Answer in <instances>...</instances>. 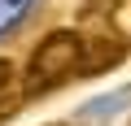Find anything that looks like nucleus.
<instances>
[{"label": "nucleus", "instance_id": "obj_1", "mask_svg": "<svg viewBox=\"0 0 131 126\" xmlns=\"http://www.w3.org/2000/svg\"><path fill=\"white\" fill-rule=\"evenodd\" d=\"M79 57H83V35L79 31H48L26 61V74H22V96L39 100L57 87H66L70 78H79Z\"/></svg>", "mask_w": 131, "mask_h": 126}, {"label": "nucleus", "instance_id": "obj_2", "mask_svg": "<svg viewBox=\"0 0 131 126\" xmlns=\"http://www.w3.org/2000/svg\"><path fill=\"white\" fill-rule=\"evenodd\" d=\"M131 52L127 35L118 26H92L83 35V57H79V78H96V74H109L114 65H122Z\"/></svg>", "mask_w": 131, "mask_h": 126}, {"label": "nucleus", "instance_id": "obj_3", "mask_svg": "<svg viewBox=\"0 0 131 126\" xmlns=\"http://www.w3.org/2000/svg\"><path fill=\"white\" fill-rule=\"evenodd\" d=\"M122 13V0H83L79 5V22L92 31V26H114V18Z\"/></svg>", "mask_w": 131, "mask_h": 126}, {"label": "nucleus", "instance_id": "obj_4", "mask_svg": "<svg viewBox=\"0 0 131 126\" xmlns=\"http://www.w3.org/2000/svg\"><path fill=\"white\" fill-rule=\"evenodd\" d=\"M22 104H26L22 87H0V126H5V122H13V117L22 113Z\"/></svg>", "mask_w": 131, "mask_h": 126}, {"label": "nucleus", "instance_id": "obj_5", "mask_svg": "<svg viewBox=\"0 0 131 126\" xmlns=\"http://www.w3.org/2000/svg\"><path fill=\"white\" fill-rule=\"evenodd\" d=\"M0 87H13V61L0 57Z\"/></svg>", "mask_w": 131, "mask_h": 126}, {"label": "nucleus", "instance_id": "obj_6", "mask_svg": "<svg viewBox=\"0 0 131 126\" xmlns=\"http://www.w3.org/2000/svg\"><path fill=\"white\" fill-rule=\"evenodd\" d=\"M44 126H74V122H44Z\"/></svg>", "mask_w": 131, "mask_h": 126}, {"label": "nucleus", "instance_id": "obj_7", "mask_svg": "<svg viewBox=\"0 0 131 126\" xmlns=\"http://www.w3.org/2000/svg\"><path fill=\"white\" fill-rule=\"evenodd\" d=\"M127 126H131V122H127Z\"/></svg>", "mask_w": 131, "mask_h": 126}]
</instances>
